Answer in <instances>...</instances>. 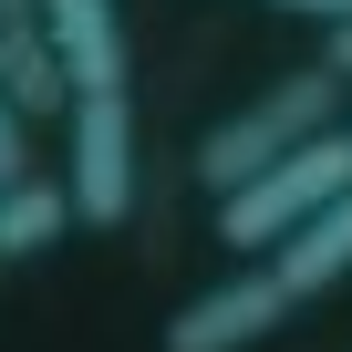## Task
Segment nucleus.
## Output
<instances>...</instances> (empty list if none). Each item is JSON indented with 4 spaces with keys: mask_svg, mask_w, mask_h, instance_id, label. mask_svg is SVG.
<instances>
[{
    "mask_svg": "<svg viewBox=\"0 0 352 352\" xmlns=\"http://www.w3.org/2000/svg\"><path fill=\"white\" fill-rule=\"evenodd\" d=\"M0 83L21 94V114L32 124H63L73 114V63H63V42L32 21V32H0Z\"/></svg>",
    "mask_w": 352,
    "mask_h": 352,
    "instance_id": "nucleus-7",
    "label": "nucleus"
},
{
    "mask_svg": "<svg viewBox=\"0 0 352 352\" xmlns=\"http://www.w3.org/2000/svg\"><path fill=\"white\" fill-rule=\"evenodd\" d=\"M0 270H11V259H0Z\"/></svg>",
    "mask_w": 352,
    "mask_h": 352,
    "instance_id": "nucleus-12",
    "label": "nucleus"
},
{
    "mask_svg": "<svg viewBox=\"0 0 352 352\" xmlns=\"http://www.w3.org/2000/svg\"><path fill=\"white\" fill-rule=\"evenodd\" d=\"M63 124H73V166H63L73 218H83V228H124V218H135V187H145V166H135V83L73 94Z\"/></svg>",
    "mask_w": 352,
    "mask_h": 352,
    "instance_id": "nucleus-4",
    "label": "nucleus"
},
{
    "mask_svg": "<svg viewBox=\"0 0 352 352\" xmlns=\"http://www.w3.org/2000/svg\"><path fill=\"white\" fill-rule=\"evenodd\" d=\"M331 73H352V21H331V52H321Z\"/></svg>",
    "mask_w": 352,
    "mask_h": 352,
    "instance_id": "nucleus-11",
    "label": "nucleus"
},
{
    "mask_svg": "<svg viewBox=\"0 0 352 352\" xmlns=\"http://www.w3.org/2000/svg\"><path fill=\"white\" fill-rule=\"evenodd\" d=\"M83 218H73V187H63V176H11V187H0V259H42Z\"/></svg>",
    "mask_w": 352,
    "mask_h": 352,
    "instance_id": "nucleus-6",
    "label": "nucleus"
},
{
    "mask_svg": "<svg viewBox=\"0 0 352 352\" xmlns=\"http://www.w3.org/2000/svg\"><path fill=\"white\" fill-rule=\"evenodd\" d=\"M331 197H352V124H331V135L290 145L280 166H259L249 187H228V197H208V208H218V239H228L239 259H259L270 239L311 228Z\"/></svg>",
    "mask_w": 352,
    "mask_h": 352,
    "instance_id": "nucleus-3",
    "label": "nucleus"
},
{
    "mask_svg": "<svg viewBox=\"0 0 352 352\" xmlns=\"http://www.w3.org/2000/svg\"><path fill=\"white\" fill-rule=\"evenodd\" d=\"M42 21V0H0V32H32Z\"/></svg>",
    "mask_w": 352,
    "mask_h": 352,
    "instance_id": "nucleus-10",
    "label": "nucleus"
},
{
    "mask_svg": "<svg viewBox=\"0 0 352 352\" xmlns=\"http://www.w3.org/2000/svg\"><path fill=\"white\" fill-rule=\"evenodd\" d=\"M11 176H32V114H21V94L0 83V187Z\"/></svg>",
    "mask_w": 352,
    "mask_h": 352,
    "instance_id": "nucleus-8",
    "label": "nucleus"
},
{
    "mask_svg": "<svg viewBox=\"0 0 352 352\" xmlns=\"http://www.w3.org/2000/svg\"><path fill=\"white\" fill-rule=\"evenodd\" d=\"M42 32L63 42L73 94H114V83H135V73H124V11H114V0H42Z\"/></svg>",
    "mask_w": 352,
    "mask_h": 352,
    "instance_id": "nucleus-5",
    "label": "nucleus"
},
{
    "mask_svg": "<svg viewBox=\"0 0 352 352\" xmlns=\"http://www.w3.org/2000/svg\"><path fill=\"white\" fill-rule=\"evenodd\" d=\"M270 11H290V21H352V0H270Z\"/></svg>",
    "mask_w": 352,
    "mask_h": 352,
    "instance_id": "nucleus-9",
    "label": "nucleus"
},
{
    "mask_svg": "<svg viewBox=\"0 0 352 352\" xmlns=\"http://www.w3.org/2000/svg\"><path fill=\"white\" fill-rule=\"evenodd\" d=\"M342 280H352V197H331L311 228L270 239L249 270H228L218 290H197L187 311L166 321V352H249V342H270L290 311L331 300Z\"/></svg>",
    "mask_w": 352,
    "mask_h": 352,
    "instance_id": "nucleus-1",
    "label": "nucleus"
},
{
    "mask_svg": "<svg viewBox=\"0 0 352 352\" xmlns=\"http://www.w3.org/2000/svg\"><path fill=\"white\" fill-rule=\"evenodd\" d=\"M342 83H352V73H331V63H300V73H280L270 94H249L239 114H218V124L187 145L197 187H208V197H228V187H249L259 166H280L290 145L331 135V124H342Z\"/></svg>",
    "mask_w": 352,
    "mask_h": 352,
    "instance_id": "nucleus-2",
    "label": "nucleus"
}]
</instances>
